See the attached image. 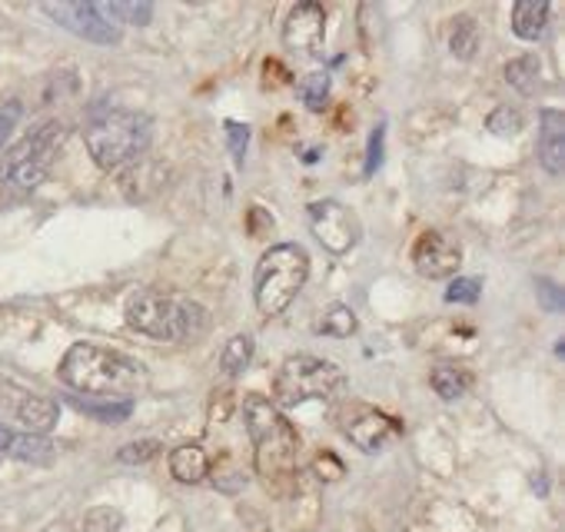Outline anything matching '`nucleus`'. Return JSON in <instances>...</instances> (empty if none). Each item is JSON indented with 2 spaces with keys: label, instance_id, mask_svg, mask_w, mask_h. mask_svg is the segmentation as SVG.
<instances>
[{
  "label": "nucleus",
  "instance_id": "2eb2a0df",
  "mask_svg": "<svg viewBox=\"0 0 565 532\" xmlns=\"http://www.w3.org/2000/svg\"><path fill=\"white\" fill-rule=\"evenodd\" d=\"M170 472H173L177 482H186V486L203 482L210 476V456H206V449L196 446V443L177 446L170 453Z\"/></svg>",
  "mask_w": 565,
  "mask_h": 532
},
{
  "label": "nucleus",
  "instance_id": "6ab92c4d",
  "mask_svg": "<svg viewBox=\"0 0 565 532\" xmlns=\"http://www.w3.org/2000/svg\"><path fill=\"white\" fill-rule=\"evenodd\" d=\"M71 406L81 413L100 419V423H124L134 413V403H114V400H90V396H71Z\"/></svg>",
  "mask_w": 565,
  "mask_h": 532
},
{
  "label": "nucleus",
  "instance_id": "0eeeda50",
  "mask_svg": "<svg viewBox=\"0 0 565 532\" xmlns=\"http://www.w3.org/2000/svg\"><path fill=\"white\" fill-rule=\"evenodd\" d=\"M64 140H67V127L61 120L41 124L21 143L11 147L4 163H0V180H4L11 190H21V193L38 190L47 180L57 153L64 150Z\"/></svg>",
  "mask_w": 565,
  "mask_h": 532
},
{
  "label": "nucleus",
  "instance_id": "9b49d317",
  "mask_svg": "<svg viewBox=\"0 0 565 532\" xmlns=\"http://www.w3.org/2000/svg\"><path fill=\"white\" fill-rule=\"evenodd\" d=\"M413 263L426 280H449L462 266V246L443 230H426L413 243Z\"/></svg>",
  "mask_w": 565,
  "mask_h": 532
},
{
  "label": "nucleus",
  "instance_id": "4468645a",
  "mask_svg": "<svg viewBox=\"0 0 565 532\" xmlns=\"http://www.w3.org/2000/svg\"><path fill=\"white\" fill-rule=\"evenodd\" d=\"M539 124H542V130H539V160H542V167L548 173L558 177L562 167H565V117H562V110L545 107L539 114Z\"/></svg>",
  "mask_w": 565,
  "mask_h": 532
},
{
  "label": "nucleus",
  "instance_id": "c85d7f7f",
  "mask_svg": "<svg viewBox=\"0 0 565 532\" xmlns=\"http://www.w3.org/2000/svg\"><path fill=\"white\" fill-rule=\"evenodd\" d=\"M157 453H160V443H157V439H140V443L124 446V449L117 453V459L127 462V466H143V462H150Z\"/></svg>",
  "mask_w": 565,
  "mask_h": 532
},
{
  "label": "nucleus",
  "instance_id": "6e6552de",
  "mask_svg": "<svg viewBox=\"0 0 565 532\" xmlns=\"http://www.w3.org/2000/svg\"><path fill=\"white\" fill-rule=\"evenodd\" d=\"M41 11L57 28H64L74 38H84L90 44H100V47H114L124 38L120 24L104 11V4H84V0H61V4H44Z\"/></svg>",
  "mask_w": 565,
  "mask_h": 532
},
{
  "label": "nucleus",
  "instance_id": "5701e85b",
  "mask_svg": "<svg viewBox=\"0 0 565 532\" xmlns=\"http://www.w3.org/2000/svg\"><path fill=\"white\" fill-rule=\"evenodd\" d=\"M297 94H300V100H303L310 110H323V104H327V97H330V74H323V71L307 74V77L300 81Z\"/></svg>",
  "mask_w": 565,
  "mask_h": 532
},
{
  "label": "nucleus",
  "instance_id": "f3484780",
  "mask_svg": "<svg viewBox=\"0 0 565 532\" xmlns=\"http://www.w3.org/2000/svg\"><path fill=\"white\" fill-rule=\"evenodd\" d=\"M429 386L436 390V396L443 400H459L469 393L472 386V373L459 363H439L433 373H429Z\"/></svg>",
  "mask_w": 565,
  "mask_h": 532
},
{
  "label": "nucleus",
  "instance_id": "423d86ee",
  "mask_svg": "<svg viewBox=\"0 0 565 532\" xmlns=\"http://www.w3.org/2000/svg\"><path fill=\"white\" fill-rule=\"evenodd\" d=\"M343 386H347V373L337 363L300 353V357L282 360L273 380V406L294 409L313 400H333L337 393H343Z\"/></svg>",
  "mask_w": 565,
  "mask_h": 532
},
{
  "label": "nucleus",
  "instance_id": "c756f323",
  "mask_svg": "<svg viewBox=\"0 0 565 532\" xmlns=\"http://www.w3.org/2000/svg\"><path fill=\"white\" fill-rule=\"evenodd\" d=\"M226 140H230V153H233V160L243 167L246 143H249V127H246V124H236V120H226Z\"/></svg>",
  "mask_w": 565,
  "mask_h": 532
},
{
  "label": "nucleus",
  "instance_id": "2f4dec72",
  "mask_svg": "<svg viewBox=\"0 0 565 532\" xmlns=\"http://www.w3.org/2000/svg\"><path fill=\"white\" fill-rule=\"evenodd\" d=\"M383 140H386V127H376L370 134V150H366V177H373L383 167Z\"/></svg>",
  "mask_w": 565,
  "mask_h": 532
},
{
  "label": "nucleus",
  "instance_id": "9d476101",
  "mask_svg": "<svg viewBox=\"0 0 565 532\" xmlns=\"http://www.w3.org/2000/svg\"><path fill=\"white\" fill-rule=\"evenodd\" d=\"M340 429H343V436H347L356 449L376 453V449L390 446V443L403 433V423L393 419V416H386L383 409L353 403V406L340 416Z\"/></svg>",
  "mask_w": 565,
  "mask_h": 532
},
{
  "label": "nucleus",
  "instance_id": "dca6fc26",
  "mask_svg": "<svg viewBox=\"0 0 565 532\" xmlns=\"http://www.w3.org/2000/svg\"><path fill=\"white\" fill-rule=\"evenodd\" d=\"M548 24V4L545 0H519L512 8V34L519 41H539Z\"/></svg>",
  "mask_w": 565,
  "mask_h": 532
},
{
  "label": "nucleus",
  "instance_id": "7c9ffc66",
  "mask_svg": "<svg viewBox=\"0 0 565 532\" xmlns=\"http://www.w3.org/2000/svg\"><path fill=\"white\" fill-rule=\"evenodd\" d=\"M21 104L18 100H11V104H4L0 107V153H4V143L11 140V134H14V127H18V120H21Z\"/></svg>",
  "mask_w": 565,
  "mask_h": 532
},
{
  "label": "nucleus",
  "instance_id": "393cba45",
  "mask_svg": "<svg viewBox=\"0 0 565 532\" xmlns=\"http://www.w3.org/2000/svg\"><path fill=\"white\" fill-rule=\"evenodd\" d=\"M104 11L117 21V24H137V28H147L153 21V4H124V0H117V4H104Z\"/></svg>",
  "mask_w": 565,
  "mask_h": 532
},
{
  "label": "nucleus",
  "instance_id": "1a4fd4ad",
  "mask_svg": "<svg viewBox=\"0 0 565 532\" xmlns=\"http://www.w3.org/2000/svg\"><path fill=\"white\" fill-rule=\"evenodd\" d=\"M307 216H310V230L313 236L323 243V249L330 253H350L363 233L356 213L350 206H343L340 200H317L307 206Z\"/></svg>",
  "mask_w": 565,
  "mask_h": 532
},
{
  "label": "nucleus",
  "instance_id": "f03ea898",
  "mask_svg": "<svg viewBox=\"0 0 565 532\" xmlns=\"http://www.w3.org/2000/svg\"><path fill=\"white\" fill-rule=\"evenodd\" d=\"M243 419L253 443V459L266 486H282L297 479V456H300V436L294 423L282 416L266 396H246L243 400Z\"/></svg>",
  "mask_w": 565,
  "mask_h": 532
},
{
  "label": "nucleus",
  "instance_id": "72a5a7b5",
  "mask_svg": "<svg viewBox=\"0 0 565 532\" xmlns=\"http://www.w3.org/2000/svg\"><path fill=\"white\" fill-rule=\"evenodd\" d=\"M539 297L545 300L548 310H562V290H555L548 280H539Z\"/></svg>",
  "mask_w": 565,
  "mask_h": 532
},
{
  "label": "nucleus",
  "instance_id": "412c9836",
  "mask_svg": "<svg viewBox=\"0 0 565 532\" xmlns=\"http://www.w3.org/2000/svg\"><path fill=\"white\" fill-rule=\"evenodd\" d=\"M539 74H542V64H539L535 54H525V57H515V61L505 64V81H509L519 94H535Z\"/></svg>",
  "mask_w": 565,
  "mask_h": 532
},
{
  "label": "nucleus",
  "instance_id": "7ed1b4c3",
  "mask_svg": "<svg viewBox=\"0 0 565 532\" xmlns=\"http://www.w3.org/2000/svg\"><path fill=\"white\" fill-rule=\"evenodd\" d=\"M153 140V120L127 107H97L87 117L84 143L100 170H120L147 153Z\"/></svg>",
  "mask_w": 565,
  "mask_h": 532
},
{
  "label": "nucleus",
  "instance_id": "f704fd0d",
  "mask_svg": "<svg viewBox=\"0 0 565 532\" xmlns=\"http://www.w3.org/2000/svg\"><path fill=\"white\" fill-rule=\"evenodd\" d=\"M11 439H14V429L0 423V453H8V449H11Z\"/></svg>",
  "mask_w": 565,
  "mask_h": 532
},
{
  "label": "nucleus",
  "instance_id": "aec40b11",
  "mask_svg": "<svg viewBox=\"0 0 565 532\" xmlns=\"http://www.w3.org/2000/svg\"><path fill=\"white\" fill-rule=\"evenodd\" d=\"M479 41H482V34H479V24H476L472 18H456V21H452L449 51H452L459 61H472L476 51H479Z\"/></svg>",
  "mask_w": 565,
  "mask_h": 532
},
{
  "label": "nucleus",
  "instance_id": "b1692460",
  "mask_svg": "<svg viewBox=\"0 0 565 532\" xmlns=\"http://www.w3.org/2000/svg\"><path fill=\"white\" fill-rule=\"evenodd\" d=\"M356 313L350 310V307H330L327 313H323V320H320V333H327V337H353L356 333Z\"/></svg>",
  "mask_w": 565,
  "mask_h": 532
},
{
  "label": "nucleus",
  "instance_id": "4be33fe9",
  "mask_svg": "<svg viewBox=\"0 0 565 532\" xmlns=\"http://www.w3.org/2000/svg\"><path fill=\"white\" fill-rule=\"evenodd\" d=\"M253 337L249 333H239V337H233L226 347H223V357H220V366H223V373L226 376H239L249 363H253Z\"/></svg>",
  "mask_w": 565,
  "mask_h": 532
},
{
  "label": "nucleus",
  "instance_id": "20e7f679",
  "mask_svg": "<svg viewBox=\"0 0 565 532\" xmlns=\"http://www.w3.org/2000/svg\"><path fill=\"white\" fill-rule=\"evenodd\" d=\"M310 280V253L300 243L269 246L253 274V300L263 317L287 313Z\"/></svg>",
  "mask_w": 565,
  "mask_h": 532
},
{
  "label": "nucleus",
  "instance_id": "bb28decb",
  "mask_svg": "<svg viewBox=\"0 0 565 532\" xmlns=\"http://www.w3.org/2000/svg\"><path fill=\"white\" fill-rule=\"evenodd\" d=\"M482 297V280L479 277H456L446 290L449 304H476Z\"/></svg>",
  "mask_w": 565,
  "mask_h": 532
},
{
  "label": "nucleus",
  "instance_id": "a211bd4d",
  "mask_svg": "<svg viewBox=\"0 0 565 532\" xmlns=\"http://www.w3.org/2000/svg\"><path fill=\"white\" fill-rule=\"evenodd\" d=\"M57 453V446L47 436H34V433H14L8 456L24 459V462H51Z\"/></svg>",
  "mask_w": 565,
  "mask_h": 532
},
{
  "label": "nucleus",
  "instance_id": "473e14b6",
  "mask_svg": "<svg viewBox=\"0 0 565 532\" xmlns=\"http://www.w3.org/2000/svg\"><path fill=\"white\" fill-rule=\"evenodd\" d=\"M313 466H317V476L320 479H340L343 476V462L333 453H320Z\"/></svg>",
  "mask_w": 565,
  "mask_h": 532
},
{
  "label": "nucleus",
  "instance_id": "f8f14e48",
  "mask_svg": "<svg viewBox=\"0 0 565 532\" xmlns=\"http://www.w3.org/2000/svg\"><path fill=\"white\" fill-rule=\"evenodd\" d=\"M323 41H327V11L313 4V0H303V4L290 11L287 24H282V44L303 57H320Z\"/></svg>",
  "mask_w": 565,
  "mask_h": 532
},
{
  "label": "nucleus",
  "instance_id": "cd10ccee",
  "mask_svg": "<svg viewBox=\"0 0 565 532\" xmlns=\"http://www.w3.org/2000/svg\"><path fill=\"white\" fill-rule=\"evenodd\" d=\"M84 532H120V512L110 506L90 509L84 519Z\"/></svg>",
  "mask_w": 565,
  "mask_h": 532
},
{
  "label": "nucleus",
  "instance_id": "ddd939ff",
  "mask_svg": "<svg viewBox=\"0 0 565 532\" xmlns=\"http://www.w3.org/2000/svg\"><path fill=\"white\" fill-rule=\"evenodd\" d=\"M0 403H4L18 416V423L28 433H34V436H47L57 426V416H61L54 400L28 393V390H18V386H11L4 380H0Z\"/></svg>",
  "mask_w": 565,
  "mask_h": 532
},
{
  "label": "nucleus",
  "instance_id": "a878e982",
  "mask_svg": "<svg viewBox=\"0 0 565 532\" xmlns=\"http://www.w3.org/2000/svg\"><path fill=\"white\" fill-rule=\"evenodd\" d=\"M486 127L495 137H515L522 130V114L512 110V107H499V110H492V117L486 120Z\"/></svg>",
  "mask_w": 565,
  "mask_h": 532
},
{
  "label": "nucleus",
  "instance_id": "f257e3e1",
  "mask_svg": "<svg viewBox=\"0 0 565 532\" xmlns=\"http://www.w3.org/2000/svg\"><path fill=\"white\" fill-rule=\"evenodd\" d=\"M61 380L90 396V400H114L134 403V396L147 386V370L127 353L104 350L94 343H74L61 360Z\"/></svg>",
  "mask_w": 565,
  "mask_h": 532
},
{
  "label": "nucleus",
  "instance_id": "39448f33",
  "mask_svg": "<svg viewBox=\"0 0 565 532\" xmlns=\"http://www.w3.org/2000/svg\"><path fill=\"white\" fill-rule=\"evenodd\" d=\"M206 310L193 300L163 297L153 290L134 294L127 304V327L140 337L160 340V343H186L206 333Z\"/></svg>",
  "mask_w": 565,
  "mask_h": 532
}]
</instances>
